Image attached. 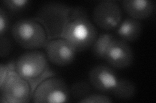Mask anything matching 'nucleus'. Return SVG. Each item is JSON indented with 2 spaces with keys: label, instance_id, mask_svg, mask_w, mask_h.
<instances>
[{
  "label": "nucleus",
  "instance_id": "obj_16",
  "mask_svg": "<svg viewBox=\"0 0 156 103\" xmlns=\"http://www.w3.org/2000/svg\"><path fill=\"white\" fill-rule=\"evenodd\" d=\"M3 3L9 11L18 12L25 9L28 6L29 2L27 0H4Z\"/></svg>",
  "mask_w": 156,
  "mask_h": 103
},
{
  "label": "nucleus",
  "instance_id": "obj_4",
  "mask_svg": "<svg viewBox=\"0 0 156 103\" xmlns=\"http://www.w3.org/2000/svg\"><path fill=\"white\" fill-rule=\"evenodd\" d=\"M70 7L61 2H48L38 10L34 18L45 28L48 40L62 37Z\"/></svg>",
  "mask_w": 156,
  "mask_h": 103
},
{
  "label": "nucleus",
  "instance_id": "obj_14",
  "mask_svg": "<svg viewBox=\"0 0 156 103\" xmlns=\"http://www.w3.org/2000/svg\"><path fill=\"white\" fill-rule=\"evenodd\" d=\"M136 87L134 83L128 79L120 78L118 84L111 94L122 100H128L134 97Z\"/></svg>",
  "mask_w": 156,
  "mask_h": 103
},
{
  "label": "nucleus",
  "instance_id": "obj_7",
  "mask_svg": "<svg viewBox=\"0 0 156 103\" xmlns=\"http://www.w3.org/2000/svg\"><path fill=\"white\" fill-rule=\"evenodd\" d=\"M122 19V11L118 2L102 0L92 12V20L97 27L105 31L115 30Z\"/></svg>",
  "mask_w": 156,
  "mask_h": 103
},
{
  "label": "nucleus",
  "instance_id": "obj_12",
  "mask_svg": "<svg viewBox=\"0 0 156 103\" xmlns=\"http://www.w3.org/2000/svg\"><path fill=\"white\" fill-rule=\"evenodd\" d=\"M116 34L119 39L126 42H133L140 37L142 32V23L131 18H127L116 29Z\"/></svg>",
  "mask_w": 156,
  "mask_h": 103
},
{
  "label": "nucleus",
  "instance_id": "obj_17",
  "mask_svg": "<svg viewBox=\"0 0 156 103\" xmlns=\"http://www.w3.org/2000/svg\"><path fill=\"white\" fill-rule=\"evenodd\" d=\"M113 101L109 96L100 94H90L78 101L81 103H111Z\"/></svg>",
  "mask_w": 156,
  "mask_h": 103
},
{
  "label": "nucleus",
  "instance_id": "obj_19",
  "mask_svg": "<svg viewBox=\"0 0 156 103\" xmlns=\"http://www.w3.org/2000/svg\"><path fill=\"white\" fill-rule=\"evenodd\" d=\"M1 55L2 57H4L9 54L11 50V43L9 39L5 37L1 36Z\"/></svg>",
  "mask_w": 156,
  "mask_h": 103
},
{
  "label": "nucleus",
  "instance_id": "obj_3",
  "mask_svg": "<svg viewBox=\"0 0 156 103\" xmlns=\"http://www.w3.org/2000/svg\"><path fill=\"white\" fill-rule=\"evenodd\" d=\"M13 39L23 48L35 50L44 47L48 41L45 28L35 18H22L11 28Z\"/></svg>",
  "mask_w": 156,
  "mask_h": 103
},
{
  "label": "nucleus",
  "instance_id": "obj_13",
  "mask_svg": "<svg viewBox=\"0 0 156 103\" xmlns=\"http://www.w3.org/2000/svg\"><path fill=\"white\" fill-rule=\"evenodd\" d=\"M114 38L113 34L109 32L102 33L98 35L94 43L90 47L93 55L100 60H104L107 48Z\"/></svg>",
  "mask_w": 156,
  "mask_h": 103
},
{
  "label": "nucleus",
  "instance_id": "obj_10",
  "mask_svg": "<svg viewBox=\"0 0 156 103\" xmlns=\"http://www.w3.org/2000/svg\"><path fill=\"white\" fill-rule=\"evenodd\" d=\"M89 79L91 86L96 90L111 94L118 84L120 77L111 66L98 65L89 72Z\"/></svg>",
  "mask_w": 156,
  "mask_h": 103
},
{
  "label": "nucleus",
  "instance_id": "obj_5",
  "mask_svg": "<svg viewBox=\"0 0 156 103\" xmlns=\"http://www.w3.org/2000/svg\"><path fill=\"white\" fill-rule=\"evenodd\" d=\"M0 90L2 102H28L33 94L32 86L16 72L15 66L9 72Z\"/></svg>",
  "mask_w": 156,
  "mask_h": 103
},
{
  "label": "nucleus",
  "instance_id": "obj_18",
  "mask_svg": "<svg viewBox=\"0 0 156 103\" xmlns=\"http://www.w3.org/2000/svg\"><path fill=\"white\" fill-rule=\"evenodd\" d=\"M9 28V18L8 14L3 7L0 8V34L4 36Z\"/></svg>",
  "mask_w": 156,
  "mask_h": 103
},
{
  "label": "nucleus",
  "instance_id": "obj_8",
  "mask_svg": "<svg viewBox=\"0 0 156 103\" xmlns=\"http://www.w3.org/2000/svg\"><path fill=\"white\" fill-rule=\"evenodd\" d=\"M44 48L49 61L58 66L70 65L77 53L74 47L62 37L49 40Z\"/></svg>",
  "mask_w": 156,
  "mask_h": 103
},
{
  "label": "nucleus",
  "instance_id": "obj_1",
  "mask_svg": "<svg viewBox=\"0 0 156 103\" xmlns=\"http://www.w3.org/2000/svg\"><path fill=\"white\" fill-rule=\"evenodd\" d=\"M98 35L86 10L79 6L70 7L62 37L69 41L78 52L90 48Z\"/></svg>",
  "mask_w": 156,
  "mask_h": 103
},
{
  "label": "nucleus",
  "instance_id": "obj_15",
  "mask_svg": "<svg viewBox=\"0 0 156 103\" xmlns=\"http://www.w3.org/2000/svg\"><path fill=\"white\" fill-rule=\"evenodd\" d=\"M91 85L86 81H79L72 86L70 93L74 99L80 100L90 94ZM79 100V101H80Z\"/></svg>",
  "mask_w": 156,
  "mask_h": 103
},
{
  "label": "nucleus",
  "instance_id": "obj_2",
  "mask_svg": "<svg viewBox=\"0 0 156 103\" xmlns=\"http://www.w3.org/2000/svg\"><path fill=\"white\" fill-rule=\"evenodd\" d=\"M48 62L45 53L38 50H31L18 57L15 61V68L19 74L30 83L34 92L43 80L55 76L50 70Z\"/></svg>",
  "mask_w": 156,
  "mask_h": 103
},
{
  "label": "nucleus",
  "instance_id": "obj_9",
  "mask_svg": "<svg viewBox=\"0 0 156 103\" xmlns=\"http://www.w3.org/2000/svg\"><path fill=\"white\" fill-rule=\"evenodd\" d=\"M104 60L116 69H124L133 61V52L129 44L115 37L107 48Z\"/></svg>",
  "mask_w": 156,
  "mask_h": 103
},
{
  "label": "nucleus",
  "instance_id": "obj_6",
  "mask_svg": "<svg viewBox=\"0 0 156 103\" xmlns=\"http://www.w3.org/2000/svg\"><path fill=\"white\" fill-rule=\"evenodd\" d=\"M70 90L66 82L59 77L51 76L43 80L34 90L32 100L34 102H66Z\"/></svg>",
  "mask_w": 156,
  "mask_h": 103
},
{
  "label": "nucleus",
  "instance_id": "obj_11",
  "mask_svg": "<svg viewBox=\"0 0 156 103\" xmlns=\"http://www.w3.org/2000/svg\"><path fill=\"white\" fill-rule=\"evenodd\" d=\"M122 6L129 18L140 21L152 15L155 4L148 0H124Z\"/></svg>",
  "mask_w": 156,
  "mask_h": 103
}]
</instances>
